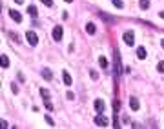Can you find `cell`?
<instances>
[{"mask_svg": "<svg viewBox=\"0 0 164 129\" xmlns=\"http://www.w3.org/2000/svg\"><path fill=\"white\" fill-rule=\"evenodd\" d=\"M46 122H47L49 126H55V122H53V118H51V117H46Z\"/></svg>", "mask_w": 164, "mask_h": 129, "instance_id": "cell-23", "label": "cell"}, {"mask_svg": "<svg viewBox=\"0 0 164 129\" xmlns=\"http://www.w3.org/2000/svg\"><path fill=\"white\" fill-rule=\"evenodd\" d=\"M122 38H124V42L128 46H133L135 44V35H133V31H126L124 35H122Z\"/></svg>", "mask_w": 164, "mask_h": 129, "instance_id": "cell-3", "label": "cell"}, {"mask_svg": "<svg viewBox=\"0 0 164 129\" xmlns=\"http://www.w3.org/2000/svg\"><path fill=\"white\" fill-rule=\"evenodd\" d=\"M27 13H29L31 17H37V15H38V11H37L35 6H29V8H27Z\"/></svg>", "mask_w": 164, "mask_h": 129, "instance_id": "cell-13", "label": "cell"}, {"mask_svg": "<svg viewBox=\"0 0 164 129\" xmlns=\"http://www.w3.org/2000/svg\"><path fill=\"white\" fill-rule=\"evenodd\" d=\"M139 6H140V9H148L149 8V0H139Z\"/></svg>", "mask_w": 164, "mask_h": 129, "instance_id": "cell-14", "label": "cell"}, {"mask_svg": "<svg viewBox=\"0 0 164 129\" xmlns=\"http://www.w3.org/2000/svg\"><path fill=\"white\" fill-rule=\"evenodd\" d=\"M90 75H91V78H93V80H97V78H99V75H97V71H90Z\"/></svg>", "mask_w": 164, "mask_h": 129, "instance_id": "cell-21", "label": "cell"}, {"mask_svg": "<svg viewBox=\"0 0 164 129\" xmlns=\"http://www.w3.org/2000/svg\"><path fill=\"white\" fill-rule=\"evenodd\" d=\"M62 75H64V84H66V86H71V82H73V80H71V77H69V73H67V71H64Z\"/></svg>", "mask_w": 164, "mask_h": 129, "instance_id": "cell-12", "label": "cell"}, {"mask_svg": "<svg viewBox=\"0 0 164 129\" xmlns=\"http://www.w3.org/2000/svg\"><path fill=\"white\" fill-rule=\"evenodd\" d=\"M129 106H131V109H133V111H137V109H139V107H140L139 100H137L135 97H131V98H129Z\"/></svg>", "mask_w": 164, "mask_h": 129, "instance_id": "cell-7", "label": "cell"}, {"mask_svg": "<svg viewBox=\"0 0 164 129\" xmlns=\"http://www.w3.org/2000/svg\"><path fill=\"white\" fill-rule=\"evenodd\" d=\"M111 2H113V6H115V8H124V2H122V0H111Z\"/></svg>", "mask_w": 164, "mask_h": 129, "instance_id": "cell-17", "label": "cell"}, {"mask_svg": "<svg viewBox=\"0 0 164 129\" xmlns=\"http://www.w3.org/2000/svg\"><path fill=\"white\" fill-rule=\"evenodd\" d=\"M66 2H73V0H66Z\"/></svg>", "mask_w": 164, "mask_h": 129, "instance_id": "cell-28", "label": "cell"}, {"mask_svg": "<svg viewBox=\"0 0 164 129\" xmlns=\"http://www.w3.org/2000/svg\"><path fill=\"white\" fill-rule=\"evenodd\" d=\"M159 17H161L162 20H164V11H161V13H159Z\"/></svg>", "mask_w": 164, "mask_h": 129, "instance_id": "cell-25", "label": "cell"}, {"mask_svg": "<svg viewBox=\"0 0 164 129\" xmlns=\"http://www.w3.org/2000/svg\"><path fill=\"white\" fill-rule=\"evenodd\" d=\"M64 37V29H62V26H55L53 28V40L55 42H60Z\"/></svg>", "mask_w": 164, "mask_h": 129, "instance_id": "cell-1", "label": "cell"}, {"mask_svg": "<svg viewBox=\"0 0 164 129\" xmlns=\"http://www.w3.org/2000/svg\"><path fill=\"white\" fill-rule=\"evenodd\" d=\"M40 2H42L44 6H47V8H51V6H53V0H40Z\"/></svg>", "mask_w": 164, "mask_h": 129, "instance_id": "cell-19", "label": "cell"}, {"mask_svg": "<svg viewBox=\"0 0 164 129\" xmlns=\"http://www.w3.org/2000/svg\"><path fill=\"white\" fill-rule=\"evenodd\" d=\"M42 77H44L46 80H51V71H49V69H42Z\"/></svg>", "mask_w": 164, "mask_h": 129, "instance_id": "cell-16", "label": "cell"}, {"mask_svg": "<svg viewBox=\"0 0 164 129\" xmlns=\"http://www.w3.org/2000/svg\"><path fill=\"white\" fill-rule=\"evenodd\" d=\"M137 57H139V60H144L146 58V49H144V47H137Z\"/></svg>", "mask_w": 164, "mask_h": 129, "instance_id": "cell-9", "label": "cell"}, {"mask_svg": "<svg viewBox=\"0 0 164 129\" xmlns=\"http://www.w3.org/2000/svg\"><path fill=\"white\" fill-rule=\"evenodd\" d=\"M15 2H17V4H24V0H15Z\"/></svg>", "mask_w": 164, "mask_h": 129, "instance_id": "cell-26", "label": "cell"}, {"mask_svg": "<svg viewBox=\"0 0 164 129\" xmlns=\"http://www.w3.org/2000/svg\"><path fill=\"white\" fill-rule=\"evenodd\" d=\"M99 64H100V67H102V69H108V58L104 57V55H102V57H99Z\"/></svg>", "mask_w": 164, "mask_h": 129, "instance_id": "cell-10", "label": "cell"}, {"mask_svg": "<svg viewBox=\"0 0 164 129\" xmlns=\"http://www.w3.org/2000/svg\"><path fill=\"white\" fill-rule=\"evenodd\" d=\"M26 38H27V42H29V46H37L38 44V37H37L35 31H26Z\"/></svg>", "mask_w": 164, "mask_h": 129, "instance_id": "cell-2", "label": "cell"}, {"mask_svg": "<svg viewBox=\"0 0 164 129\" xmlns=\"http://www.w3.org/2000/svg\"><path fill=\"white\" fill-rule=\"evenodd\" d=\"M46 109H49V111L53 109V106H51V104H49V102H47V100H46Z\"/></svg>", "mask_w": 164, "mask_h": 129, "instance_id": "cell-24", "label": "cell"}, {"mask_svg": "<svg viewBox=\"0 0 164 129\" xmlns=\"http://www.w3.org/2000/svg\"><path fill=\"white\" fill-rule=\"evenodd\" d=\"M93 106H95V109H97V113H104L106 111V102L102 100V98H97Z\"/></svg>", "mask_w": 164, "mask_h": 129, "instance_id": "cell-4", "label": "cell"}, {"mask_svg": "<svg viewBox=\"0 0 164 129\" xmlns=\"http://www.w3.org/2000/svg\"><path fill=\"white\" fill-rule=\"evenodd\" d=\"M40 97H42L44 100H49V91H47V89H40Z\"/></svg>", "mask_w": 164, "mask_h": 129, "instance_id": "cell-15", "label": "cell"}, {"mask_svg": "<svg viewBox=\"0 0 164 129\" xmlns=\"http://www.w3.org/2000/svg\"><path fill=\"white\" fill-rule=\"evenodd\" d=\"M93 120H95V124H97V126H108V118H104V115H102V113H99Z\"/></svg>", "mask_w": 164, "mask_h": 129, "instance_id": "cell-5", "label": "cell"}, {"mask_svg": "<svg viewBox=\"0 0 164 129\" xmlns=\"http://www.w3.org/2000/svg\"><path fill=\"white\" fill-rule=\"evenodd\" d=\"M0 66H2L4 69H6V67H9V58L6 57V55H2V57H0Z\"/></svg>", "mask_w": 164, "mask_h": 129, "instance_id": "cell-11", "label": "cell"}, {"mask_svg": "<svg viewBox=\"0 0 164 129\" xmlns=\"http://www.w3.org/2000/svg\"><path fill=\"white\" fill-rule=\"evenodd\" d=\"M157 71H159V73H164V60L157 64Z\"/></svg>", "mask_w": 164, "mask_h": 129, "instance_id": "cell-18", "label": "cell"}, {"mask_svg": "<svg viewBox=\"0 0 164 129\" xmlns=\"http://www.w3.org/2000/svg\"><path fill=\"white\" fill-rule=\"evenodd\" d=\"M95 31H97V28H95V24L88 22V24H86V33H88V35H95Z\"/></svg>", "mask_w": 164, "mask_h": 129, "instance_id": "cell-8", "label": "cell"}, {"mask_svg": "<svg viewBox=\"0 0 164 129\" xmlns=\"http://www.w3.org/2000/svg\"><path fill=\"white\" fill-rule=\"evenodd\" d=\"M9 17L15 20V22H22V15H20L18 11H15V9H9Z\"/></svg>", "mask_w": 164, "mask_h": 129, "instance_id": "cell-6", "label": "cell"}, {"mask_svg": "<svg viewBox=\"0 0 164 129\" xmlns=\"http://www.w3.org/2000/svg\"><path fill=\"white\" fill-rule=\"evenodd\" d=\"M161 46H162V47H164V40H162V42H161Z\"/></svg>", "mask_w": 164, "mask_h": 129, "instance_id": "cell-27", "label": "cell"}, {"mask_svg": "<svg viewBox=\"0 0 164 129\" xmlns=\"http://www.w3.org/2000/svg\"><path fill=\"white\" fill-rule=\"evenodd\" d=\"M9 35H11V38L15 40V42H18V44H20V37H18V35H15V33H9Z\"/></svg>", "mask_w": 164, "mask_h": 129, "instance_id": "cell-20", "label": "cell"}, {"mask_svg": "<svg viewBox=\"0 0 164 129\" xmlns=\"http://www.w3.org/2000/svg\"><path fill=\"white\" fill-rule=\"evenodd\" d=\"M11 91H13V93H15V95L18 93V87H17V84H11Z\"/></svg>", "mask_w": 164, "mask_h": 129, "instance_id": "cell-22", "label": "cell"}]
</instances>
